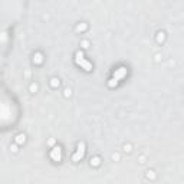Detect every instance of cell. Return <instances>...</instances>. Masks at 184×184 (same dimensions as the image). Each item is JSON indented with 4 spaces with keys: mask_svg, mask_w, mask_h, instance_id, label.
I'll list each match as a JSON object with an SVG mask.
<instances>
[{
    "mask_svg": "<svg viewBox=\"0 0 184 184\" xmlns=\"http://www.w3.org/2000/svg\"><path fill=\"white\" fill-rule=\"evenodd\" d=\"M51 157L53 161H61L62 160V150H61V147H55L53 150L51 151Z\"/></svg>",
    "mask_w": 184,
    "mask_h": 184,
    "instance_id": "277c9868",
    "label": "cell"
},
{
    "mask_svg": "<svg viewBox=\"0 0 184 184\" xmlns=\"http://www.w3.org/2000/svg\"><path fill=\"white\" fill-rule=\"evenodd\" d=\"M33 61L36 62V63H42L43 58H42V55H41V53H36V55H35V58H33Z\"/></svg>",
    "mask_w": 184,
    "mask_h": 184,
    "instance_id": "5b68a950",
    "label": "cell"
},
{
    "mask_svg": "<svg viewBox=\"0 0 184 184\" xmlns=\"http://www.w3.org/2000/svg\"><path fill=\"white\" fill-rule=\"evenodd\" d=\"M16 143L17 144H23L24 143V135H17L16 137Z\"/></svg>",
    "mask_w": 184,
    "mask_h": 184,
    "instance_id": "8992f818",
    "label": "cell"
},
{
    "mask_svg": "<svg viewBox=\"0 0 184 184\" xmlns=\"http://www.w3.org/2000/svg\"><path fill=\"white\" fill-rule=\"evenodd\" d=\"M92 164H94V165H98V164H99V158H94V160H92Z\"/></svg>",
    "mask_w": 184,
    "mask_h": 184,
    "instance_id": "52a82bcc",
    "label": "cell"
},
{
    "mask_svg": "<svg viewBox=\"0 0 184 184\" xmlns=\"http://www.w3.org/2000/svg\"><path fill=\"white\" fill-rule=\"evenodd\" d=\"M127 72H128V71H127V68H118L115 72H114L112 79L109 81V84H108V85L111 86V88L116 86V85H118V81H119V79H122L124 76L127 75Z\"/></svg>",
    "mask_w": 184,
    "mask_h": 184,
    "instance_id": "6da1fadb",
    "label": "cell"
},
{
    "mask_svg": "<svg viewBox=\"0 0 184 184\" xmlns=\"http://www.w3.org/2000/svg\"><path fill=\"white\" fill-rule=\"evenodd\" d=\"M75 62L78 63L81 68H84L85 71H92V65L89 63L88 61H86L85 58H84V55H82V52H78L75 56Z\"/></svg>",
    "mask_w": 184,
    "mask_h": 184,
    "instance_id": "7a4b0ae2",
    "label": "cell"
},
{
    "mask_svg": "<svg viewBox=\"0 0 184 184\" xmlns=\"http://www.w3.org/2000/svg\"><path fill=\"white\" fill-rule=\"evenodd\" d=\"M85 155V144L84 143H79V145H78V151H76L75 154H73V161H79L82 157Z\"/></svg>",
    "mask_w": 184,
    "mask_h": 184,
    "instance_id": "3957f363",
    "label": "cell"
}]
</instances>
